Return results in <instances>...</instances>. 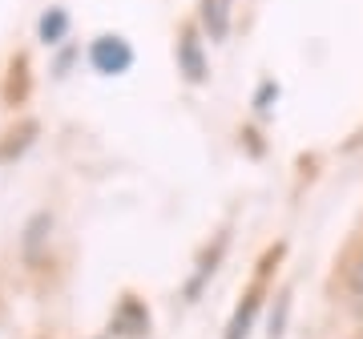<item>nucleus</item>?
<instances>
[{
  "instance_id": "0eeeda50",
  "label": "nucleus",
  "mask_w": 363,
  "mask_h": 339,
  "mask_svg": "<svg viewBox=\"0 0 363 339\" xmlns=\"http://www.w3.org/2000/svg\"><path fill=\"white\" fill-rule=\"evenodd\" d=\"M259 295H247L242 299V307L234 311V319H230V327H226V339H247L250 335V327H255V315H259Z\"/></svg>"
},
{
  "instance_id": "39448f33",
  "label": "nucleus",
  "mask_w": 363,
  "mask_h": 339,
  "mask_svg": "<svg viewBox=\"0 0 363 339\" xmlns=\"http://www.w3.org/2000/svg\"><path fill=\"white\" fill-rule=\"evenodd\" d=\"M49 238H52V214L49 210H37L25 222V235H21V255H25V262H37L45 255V247H49Z\"/></svg>"
},
{
  "instance_id": "1a4fd4ad",
  "label": "nucleus",
  "mask_w": 363,
  "mask_h": 339,
  "mask_svg": "<svg viewBox=\"0 0 363 339\" xmlns=\"http://www.w3.org/2000/svg\"><path fill=\"white\" fill-rule=\"evenodd\" d=\"M347 287H351V295H355V299H363V255L355 259V267H351V274H347Z\"/></svg>"
},
{
  "instance_id": "423d86ee",
  "label": "nucleus",
  "mask_w": 363,
  "mask_h": 339,
  "mask_svg": "<svg viewBox=\"0 0 363 339\" xmlns=\"http://www.w3.org/2000/svg\"><path fill=\"white\" fill-rule=\"evenodd\" d=\"M69 28H73V16H69L61 4H52V9H45L40 21H37V40L45 49H61L69 40Z\"/></svg>"
},
{
  "instance_id": "f03ea898",
  "label": "nucleus",
  "mask_w": 363,
  "mask_h": 339,
  "mask_svg": "<svg viewBox=\"0 0 363 339\" xmlns=\"http://www.w3.org/2000/svg\"><path fill=\"white\" fill-rule=\"evenodd\" d=\"M174 57H178V73L190 81V85H206L210 61H206V45H202V37H198V28H182Z\"/></svg>"
},
{
  "instance_id": "f257e3e1",
  "label": "nucleus",
  "mask_w": 363,
  "mask_h": 339,
  "mask_svg": "<svg viewBox=\"0 0 363 339\" xmlns=\"http://www.w3.org/2000/svg\"><path fill=\"white\" fill-rule=\"evenodd\" d=\"M85 61L97 77H125L138 61V52L133 45L121 33H101V37L89 40V52H85Z\"/></svg>"
},
{
  "instance_id": "20e7f679",
  "label": "nucleus",
  "mask_w": 363,
  "mask_h": 339,
  "mask_svg": "<svg viewBox=\"0 0 363 339\" xmlns=\"http://www.w3.org/2000/svg\"><path fill=\"white\" fill-rule=\"evenodd\" d=\"M234 25V0H198V28L210 45H222Z\"/></svg>"
},
{
  "instance_id": "6e6552de",
  "label": "nucleus",
  "mask_w": 363,
  "mask_h": 339,
  "mask_svg": "<svg viewBox=\"0 0 363 339\" xmlns=\"http://www.w3.org/2000/svg\"><path fill=\"white\" fill-rule=\"evenodd\" d=\"M274 101H279V85H274V81H262L259 93H255V113H259V118H271Z\"/></svg>"
},
{
  "instance_id": "7ed1b4c3",
  "label": "nucleus",
  "mask_w": 363,
  "mask_h": 339,
  "mask_svg": "<svg viewBox=\"0 0 363 339\" xmlns=\"http://www.w3.org/2000/svg\"><path fill=\"white\" fill-rule=\"evenodd\" d=\"M121 335V339H142L150 335V307H145L138 295H125L117 303L113 319H109V339Z\"/></svg>"
},
{
  "instance_id": "9d476101",
  "label": "nucleus",
  "mask_w": 363,
  "mask_h": 339,
  "mask_svg": "<svg viewBox=\"0 0 363 339\" xmlns=\"http://www.w3.org/2000/svg\"><path fill=\"white\" fill-rule=\"evenodd\" d=\"M97 339H109V335H97Z\"/></svg>"
}]
</instances>
